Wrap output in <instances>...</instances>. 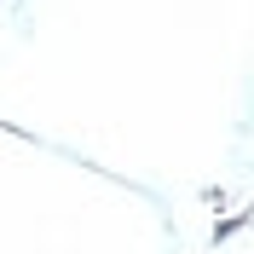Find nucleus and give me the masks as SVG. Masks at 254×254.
Segmentation results:
<instances>
[]
</instances>
